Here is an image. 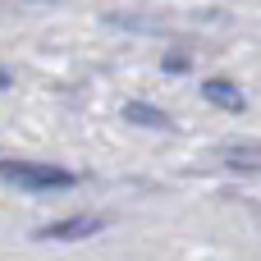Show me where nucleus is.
<instances>
[{
	"label": "nucleus",
	"mask_w": 261,
	"mask_h": 261,
	"mask_svg": "<svg viewBox=\"0 0 261 261\" xmlns=\"http://www.w3.org/2000/svg\"><path fill=\"white\" fill-rule=\"evenodd\" d=\"M202 96H206L211 106H220V110H243V92H239L234 83H225V78L202 83Z\"/></svg>",
	"instance_id": "3"
},
{
	"label": "nucleus",
	"mask_w": 261,
	"mask_h": 261,
	"mask_svg": "<svg viewBox=\"0 0 261 261\" xmlns=\"http://www.w3.org/2000/svg\"><path fill=\"white\" fill-rule=\"evenodd\" d=\"M124 119H133V124H142V128H170V115H161V110H151V106H142V101L124 106Z\"/></svg>",
	"instance_id": "4"
},
{
	"label": "nucleus",
	"mask_w": 261,
	"mask_h": 261,
	"mask_svg": "<svg viewBox=\"0 0 261 261\" xmlns=\"http://www.w3.org/2000/svg\"><path fill=\"white\" fill-rule=\"evenodd\" d=\"M0 87H9V78H5V73H0Z\"/></svg>",
	"instance_id": "5"
},
{
	"label": "nucleus",
	"mask_w": 261,
	"mask_h": 261,
	"mask_svg": "<svg viewBox=\"0 0 261 261\" xmlns=\"http://www.w3.org/2000/svg\"><path fill=\"white\" fill-rule=\"evenodd\" d=\"M101 229V220H92V216H73V220H55V225H46L37 239H83V234H96Z\"/></svg>",
	"instance_id": "2"
},
{
	"label": "nucleus",
	"mask_w": 261,
	"mask_h": 261,
	"mask_svg": "<svg viewBox=\"0 0 261 261\" xmlns=\"http://www.w3.org/2000/svg\"><path fill=\"white\" fill-rule=\"evenodd\" d=\"M0 179L18 184V188H73V174L69 170L37 165V161H0Z\"/></svg>",
	"instance_id": "1"
}]
</instances>
